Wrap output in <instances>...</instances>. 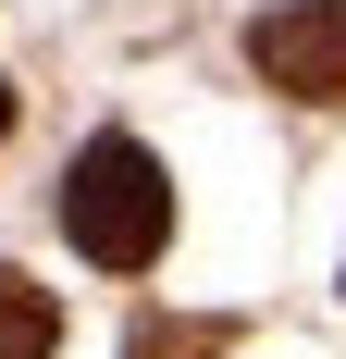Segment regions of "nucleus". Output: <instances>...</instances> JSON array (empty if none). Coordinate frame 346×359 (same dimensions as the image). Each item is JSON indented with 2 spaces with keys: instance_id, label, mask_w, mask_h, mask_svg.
Segmentation results:
<instances>
[{
  "instance_id": "obj_4",
  "label": "nucleus",
  "mask_w": 346,
  "mask_h": 359,
  "mask_svg": "<svg viewBox=\"0 0 346 359\" xmlns=\"http://www.w3.org/2000/svg\"><path fill=\"white\" fill-rule=\"evenodd\" d=\"M124 359H235V334H223V323H198V310H161V323H137V334H124Z\"/></svg>"
},
{
  "instance_id": "obj_3",
  "label": "nucleus",
  "mask_w": 346,
  "mask_h": 359,
  "mask_svg": "<svg viewBox=\"0 0 346 359\" xmlns=\"http://www.w3.org/2000/svg\"><path fill=\"white\" fill-rule=\"evenodd\" d=\"M50 347H62V310H50V285L0 273V359H50Z\"/></svg>"
},
{
  "instance_id": "obj_2",
  "label": "nucleus",
  "mask_w": 346,
  "mask_h": 359,
  "mask_svg": "<svg viewBox=\"0 0 346 359\" xmlns=\"http://www.w3.org/2000/svg\"><path fill=\"white\" fill-rule=\"evenodd\" d=\"M247 62L284 100H346V0H272L247 25Z\"/></svg>"
},
{
  "instance_id": "obj_1",
  "label": "nucleus",
  "mask_w": 346,
  "mask_h": 359,
  "mask_svg": "<svg viewBox=\"0 0 346 359\" xmlns=\"http://www.w3.org/2000/svg\"><path fill=\"white\" fill-rule=\"evenodd\" d=\"M62 236L99 260V273H148V260L173 248V186H161V161H148L137 137H87L74 174H62Z\"/></svg>"
},
{
  "instance_id": "obj_5",
  "label": "nucleus",
  "mask_w": 346,
  "mask_h": 359,
  "mask_svg": "<svg viewBox=\"0 0 346 359\" xmlns=\"http://www.w3.org/2000/svg\"><path fill=\"white\" fill-rule=\"evenodd\" d=\"M0 137H13V74H0Z\"/></svg>"
}]
</instances>
